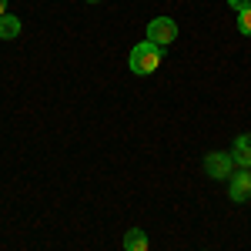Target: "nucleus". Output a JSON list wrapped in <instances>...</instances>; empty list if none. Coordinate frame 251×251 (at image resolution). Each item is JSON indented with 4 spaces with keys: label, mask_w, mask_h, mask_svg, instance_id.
Listing matches in <instances>:
<instances>
[{
    "label": "nucleus",
    "mask_w": 251,
    "mask_h": 251,
    "mask_svg": "<svg viewBox=\"0 0 251 251\" xmlns=\"http://www.w3.org/2000/svg\"><path fill=\"white\" fill-rule=\"evenodd\" d=\"M3 14H7V0H0V17H3Z\"/></svg>",
    "instance_id": "obj_10"
},
{
    "label": "nucleus",
    "mask_w": 251,
    "mask_h": 251,
    "mask_svg": "<svg viewBox=\"0 0 251 251\" xmlns=\"http://www.w3.org/2000/svg\"><path fill=\"white\" fill-rule=\"evenodd\" d=\"M148 248H151V241H148V234L141 228H131L124 234V251H148Z\"/></svg>",
    "instance_id": "obj_6"
},
{
    "label": "nucleus",
    "mask_w": 251,
    "mask_h": 251,
    "mask_svg": "<svg viewBox=\"0 0 251 251\" xmlns=\"http://www.w3.org/2000/svg\"><path fill=\"white\" fill-rule=\"evenodd\" d=\"M161 57H164V47H157V44H151V40H144V44H137L134 50H131V71L134 74H154L157 67H161Z\"/></svg>",
    "instance_id": "obj_1"
},
{
    "label": "nucleus",
    "mask_w": 251,
    "mask_h": 251,
    "mask_svg": "<svg viewBox=\"0 0 251 251\" xmlns=\"http://www.w3.org/2000/svg\"><path fill=\"white\" fill-rule=\"evenodd\" d=\"M231 157H234V164H238V168L251 171V134H241L238 141H234Z\"/></svg>",
    "instance_id": "obj_5"
},
{
    "label": "nucleus",
    "mask_w": 251,
    "mask_h": 251,
    "mask_svg": "<svg viewBox=\"0 0 251 251\" xmlns=\"http://www.w3.org/2000/svg\"><path fill=\"white\" fill-rule=\"evenodd\" d=\"M20 34V20L14 17V14H3V17H0V37L3 40H14Z\"/></svg>",
    "instance_id": "obj_7"
},
{
    "label": "nucleus",
    "mask_w": 251,
    "mask_h": 251,
    "mask_svg": "<svg viewBox=\"0 0 251 251\" xmlns=\"http://www.w3.org/2000/svg\"><path fill=\"white\" fill-rule=\"evenodd\" d=\"M228 181H231V184H228L231 201H248V198H251V171H245V168H241V171L231 174Z\"/></svg>",
    "instance_id": "obj_4"
},
{
    "label": "nucleus",
    "mask_w": 251,
    "mask_h": 251,
    "mask_svg": "<svg viewBox=\"0 0 251 251\" xmlns=\"http://www.w3.org/2000/svg\"><path fill=\"white\" fill-rule=\"evenodd\" d=\"M228 3H231V7H234V10H245V7H248V3H251V0H228Z\"/></svg>",
    "instance_id": "obj_9"
},
{
    "label": "nucleus",
    "mask_w": 251,
    "mask_h": 251,
    "mask_svg": "<svg viewBox=\"0 0 251 251\" xmlns=\"http://www.w3.org/2000/svg\"><path fill=\"white\" fill-rule=\"evenodd\" d=\"M238 30L251 37V3L245 7V10H238Z\"/></svg>",
    "instance_id": "obj_8"
},
{
    "label": "nucleus",
    "mask_w": 251,
    "mask_h": 251,
    "mask_svg": "<svg viewBox=\"0 0 251 251\" xmlns=\"http://www.w3.org/2000/svg\"><path fill=\"white\" fill-rule=\"evenodd\" d=\"M174 37H177V24L171 17H154L148 24V40L157 44V47H171Z\"/></svg>",
    "instance_id": "obj_2"
},
{
    "label": "nucleus",
    "mask_w": 251,
    "mask_h": 251,
    "mask_svg": "<svg viewBox=\"0 0 251 251\" xmlns=\"http://www.w3.org/2000/svg\"><path fill=\"white\" fill-rule=\"evenodd\" d=\"M204 171L211 174V177H218V181H228L234 171V157L231 151L225 154V151H211V154H204Z\"/></svg>",
    "instance_id": "obj_3"
},
{
    "label": "nucleus",
    "mask_w": 251,
    "mask_h": 251,
    "mask_svg": "<svg viewBox=\"0 0 251 251\" xmlns=\"http://www.w3.org/2000/svg\"><path fill=\"white\" fill-rule=\"evenodd\" d=\"M87 3H100V0H87Z\"/></svg>",
    "instance_id": "obj_11"
}]
</instances>
